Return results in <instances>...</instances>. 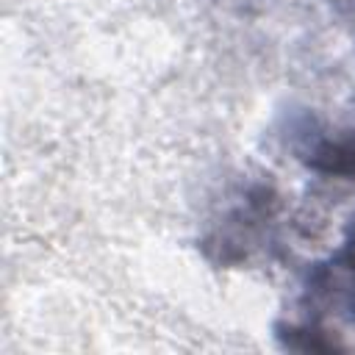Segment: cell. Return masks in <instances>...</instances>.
<instances>
[{
	"instance_id": "6da1fadb",
	"label": "cell",
	"mask_w": 355,
	"mask_h": 355,
	"mask_svg": "<svg viewBox=\"0 0 355 355\" xmlns=\"http://www.w3.org/2000/svg\"><path fill=\"white\" fill-rule=\"evenodd\" d=\"M324 172L336 175H355V141H338V144H324L313 161Z\"/></svg>"
}]
</instances>
